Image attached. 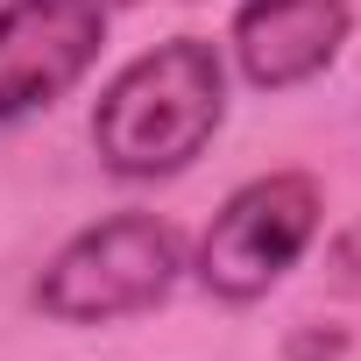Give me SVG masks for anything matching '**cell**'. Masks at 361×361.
Masks as SVG:
<instances>
[{
  "mask_svg": "<svg viewBox=\"0 0 361 361\" xmlns=\"http://www.w3.org/2000/svg\"><path fill=\"white\" fill-rule=\"evenodd\" d=\"M227 121V57L206 36H170L121 64L92 106V149L114 177L156 185L192 170Z\"/></svg>",
  "mask_w": 361,
  "mask_h": 361,
  "instance_id": "obj_1",
  "label": "cell"
},
{
  "mask_svg": "<svg viewBox=\"0 0 361 361\" xmlns=\"http://www.w3.org/2000/svg\"><path fill=\"white\" fill-rule=\"evenodd\" d=\"M185 276V241L156 213H114L78 227L36 276V312L57 326H121L156 312Z\"/></svg>",
  "mask_w": 361,
  "mask_h": 361,
  "instance_id": "obj_2",
  "label": "cell"
},
{
  "mask_svg": "<svg viewBox=\"0 0 361 361\" xmlns=\"http://www.w3.org/2000/svg\"><path fill=\"white\" fill-rule=\"evenodd\" d=\"M326 220V192L319 177L305 170H269V177H248V185L227 192V206L213 213L206 241H199V283L220 298V305H255L283 283V269L312 248Z\"/></svg>",
  "mask_w": 361,
  "mask_h": 361,
  "instance_id": "obj_3",
  "label": "cell"
},
{
  "mask_svg": "<svg viewBox=\"0 0 361 361\" xmlns=\"http://www.w3.org/2000/svg\"><path fill=\"white\" fill-rule=\"evenodd\" d=\"M99 50L106 0H0V128L78 92Z\"/></svg>",
  "mask_w": 361,
  "mask_h": 361,
  "instance_id": "obj_4",
  "label": "cell"
},
{
  "mask_svg": "<svg viewBox=\"0 0 361 361\" xmlns=\"http://www.w3.org/2000/svg\"><path fill=\"white\" fill-rule=\"evenodd\" d=\"M347 36H354V0H241L227 50L255 92H298L319 71H333Z\"/></svg>",
  "mask_w": 361,
  "mask_h": 361,
  "instance_id": "obj_5",
  "label": "cell"
},
{
  "mask_svg": "<svg viewBox=\"0 0 361 361\" xmlns=\"http://www.w3.org/2000/svg\"><path fill=\"white\" fill-rule=\"evenodd\" d=\"M106 8H135V0H106Z\"/></svg>",
  "mask_w": 361,
  "mask_h": 361,
  "instance_id": "obj_6",
  "label": "cell"
}]
</instances>
